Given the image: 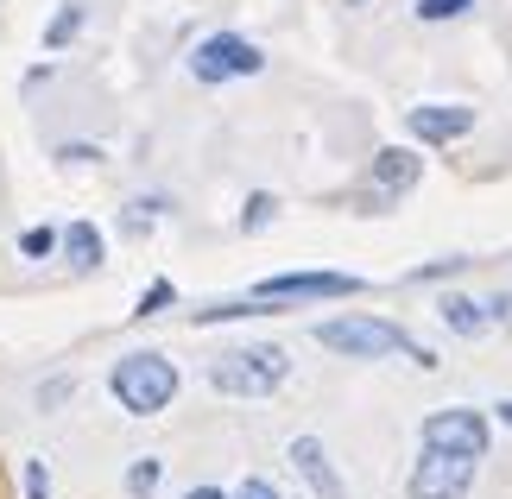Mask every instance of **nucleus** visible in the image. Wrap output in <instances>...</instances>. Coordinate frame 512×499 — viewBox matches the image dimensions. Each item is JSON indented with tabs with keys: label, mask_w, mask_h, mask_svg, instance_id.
<instances>
[{
	"label": "nucleus",
	"mask_w": 512,
	"mask_h": 499,
	"mask_svg": "<svg viewBox=\"0 0 512 499\" xmlns=\"http://www.w3.org/2000/svg\"><path fill=\"white\" fill-rule=\"evenodd\" d=\"M367 285L354 272H272L253 285L260 304H317V297H361Z\"/></svg>",
	"instance_id": "nucleus-6"
},
{
	"label": "nucleus",
	"mask_w": 512,
	"mask_h": 499,
	"mask_svg": "<svg viewBox=\"0 0 512 499\" xmlns=\"http://www.w3.org/2000/svg\"><path fill=\"white\" fill-rule=\"evenodd\" d=\"M26 499H51V474H45V462H26Z\"/></svg>",
	"instance_id": "nucleus-18"
},
{
	"label": "nucleus",
	"mask_w": 512,
	"mask_h": 499,
	"mask_svg": "<svg viewBox=\"0 0 512 499\" xmlns=\"http://www.w3.org/2000/svg\"><path fill=\"white\" fill-rule=\"evenodd\" d=\"M291 468L304 474V487L317 493V499H348V487H342V474H336V462H329V449H323V436H291Z\"/></svg>",
	"instance_id": "nucleus-10"
},
{
	"label": "nucleus",
	"mask_w": 512,
	"mask_h": 499,
	"mask_svg": "<svg viewBox=\"0 0 512 499\" xmlns=\"http://www.w3.org/2000/svg\"><path fill=\"white\" fill-rule=\"evenodd\" d=\"M228 499H279V487H272V481H260V474H253V481H241V487H234Z\"/></svg>",
	"instance_id": "nucleus-19"
},
{
	"label": "nucleus",
	"mask_w": 512,
	"mask_h": 499,
	"mask_svg": "<svg viewBox=\"0 0 512 499\" xmlns=\"http://www.w3.org/2000/svg\"><path fill=\"white\" fill-rule=\"evenodd\" d=\"M108 392L121 398V411H133V417H159L177 398V367L165 361V354H152V348L121 354L114 373H108Z\"/></svg>",
	"instance_id": "nucleus-3"
},
{
	"label": "nucleus",
	"mask_w": 512,
	"mask_h": 499,
	"mask_svg": "<svg viewBox=\"0 0 512 499\" xmlns=\"http://www.w3.org/2000/svg\"><path fill=\"white\" fill-rule=\"evenodd\" d=\"M260 70H266V51L241 32H209V38H196V51H190L196 83H241V76H260Z\"/></svg>",
	"instance_id": "nucleus-4"
},
{
	"label": "nucleus",
	"mask_w": 512,
	"mask_h": 499,
	"mask_svg": "<svg viewBox=\"0 0 512 499\" xmlns=\"http://www.w3.org/2000/svg\"><path fill=\"white\" fill-rule=\"evenodd\" d=\"M475 468L468 455H443V449H418V468L405 474V493L411 499H462L475 487Z\"/></svg>",
	"instance_id": "nucleus-7"
},
{
	"label": "nucleus",
	"mask_w": 512,
	"mask_h": 499,
	"mask_svg": "<svg viewBox=\"0 0 512 499\" xmlns=\"http://www.w3.org/2000/svg\"><path fill=\"white\" fill-rule=\"evenodd\" d=\"M468 7H475V0H418V7H411V13H418L424 26H449V19H462Z\"/></svg>",
	"instance_id": "nucleus-14"
},
{
	"label": "nucleus",
	"mask_w": 512,
	"mask_h": 499,
	"mask_svg": "<svg viewBox=\"0 0 512 499\" xmlns=\"http://www.w3.org/2000/svg\"><path fill=\"white\" fill-rule=\"evenodd\" d=\"M487 443H494V424H487V411H468V405H443L437 417H424V430H418V449L468 455V462H481Z\"/></svg>",
	"instance_id": "nucleus-5"
},
{
	"label": "nucleus",
	"mask_w": 512,
	"mask_h": 499,
	"mask_svg": "<svg viewBox=\"0 0 512 499\" xmlns=\"http://www.w3.org/2000/svg\"><path fill=\"white\" fill-rule=\"evenodd\" d=\"M481 114L468 108V102H418L405 114V133L418 139V146H456V139L475 133Z\"/></svg>",
	"instance_id": "nucleus-8"
},
{
	"label": "nucleus",
	"mask_w": 512,
	"mask_h": 499,
	"mask_svg": "<svg viewBox=\"0 0 512 499\" xmlns=\"http://www.w3.org/2000/svg\"><path fill=\"white\" fill-rule=\"evenodd\" d=\"M152 481H159V462H140V468H133V487H140V493H146Z\"/></svg>",
	"instance_id": "nucleus-20"
},
{
	"label": "nucleus",
	"mask_w": 512,
	"mask_h": 499,
	"mask_svg": "<svg viewBox=\"0 0 512 499\" xmlns=\"http://www.w3.org/2000/svg\"><path fill=\"white\" fill-rule=\"evenodd\" d=\"M83 19H89V7H83V0H64V7L51 13V26H45V51H64V45H76Z\"/></svg>",
	"instance_id": "nucleus-13"
},
{
	"label": "nucleus",
	"mask_w": 512,
	"mask_h": 499,
	"mask_svg": "<svg viewBox=\"0 0 512 499\" xmlns=\"http://www.w3.org/2000/svg\"><path fill=\"white\" fill-rule=\"evenodd\" d=\"M272 215H279V196H272V190H253V196H247V215H241V228H247V234H260V228L272 222Z\"/></svg>",
	"instance_id": "nucleus-15"
},
{
	"label": "nucleus",
	"mask_w": 512,
	"mask_h": 499,
	"mask_svg": "<svg viewBox=\"0 0 512 499\" xmlns=\"http://www.w3.org/2000/svg\"><path fill=\"white\" fill-rule=\"evenodd\" d=\"M437 310H443V323L456 329L462 342H475V335H487V329H494L500 316H506V297H494V304H481V297H468V291H449Z\"/></svg>",
	"instance_id": "nucleus-11"
},
{
	"label": "nucleus",
	"mask_w": 512,
	"mask_h": 499,
	"mask_svg": "<svg viewBox=\"0 0 512 499\" xmlns=\"http://www.w3.org/2000/svg\"><path fill=\"white\" fill-rule=\"evenodd\" d=\"M165 304H177V285L171 278H152V285L140 291V304H133V316H159Z\"/></svg>",
	"instance_id": "nucleus-16"
},
{
	"label": "nucleus",
	"mask_w": 512,
	"mask_h": 499,
	"mask_svg": "<svg viewBox=\"0 0 512 499\" xmlns=\"http://www.w3.org/2000/svg\"><path fill=\"white\" fill-rule=\"evenodd\" d=\"M57 247V228H26V234H19V253H26V259H45Z\"/></svg>",
	"instance_id": "nucleus-17"
},
{
	"label": "nucleus",
	"mask_w": 512,
	"mask_h": 499,
	"mask_svg": "<svg viewBox=\"0 0 512 499\" xmlns=\"http://www.w3.org/2000/svg\"><path fill=\"white\" fill-rule=\"evenodd\" d=\"M494 417H500V424H512V398H500V405H494Z\"/></svg>",
	"instance_id": "nucleus-22"
},
{
	"label": "nucleus",
	"mask_w": 512,
	"mask_h": 499,
	"mask_svg": "<svg viewBox=\"0 0 512 499\" xmlns=\"http://www.w3.org/2000/svg\"><path fill=\"white\" fill-rule=\"evenodd\" d=\"M184 499H228V493H222V487H190Z\"/></svg>",
	"instance_id": "nucleus-21"
},
{
	"label": "nucleus",
	"mask_w": 512,
	"mask_h": 499,
	"mask_svg": "<svg viewBox=\"0 0 512 499\" xmlns=\"http://www.w3.org/2000/svg\"><path fill=\"white\" fill-rule=\"evenodd\" d=\"M317 342L329 354H342V361H392V354H405V361L418 367H437V354H430L424 342H411V335L399 323H386V316H329V323H317Z\"/></svg>",
	"instance_id": "nucleus-1"
},
{
	"label": "nucleus",
	"mask_w": 512,
	"mask_h": 499,
	"mask_svg": "<svg viewBox=\"0 0 512 499\" xmlns=\"http://www.w3.org/2000/svg\"><path fill=\"white\" fill-rule=\"evenodd\" d=\"M291 379V354L279 342H247V348H228L222 361L209 367V386L228 392V398H272Z\"/></svg>",
	"instance_id": "nucleus-2"
},
{
	"label": "nucleus",
	"mask_w": 512,
	"mask_h": 499,
	"mask_svg": "<svg viewBox=\"0 0 512 499\" xmlns=\"http://www.w3.org/2000/svg\"><path fill=\"white\" fill-rule=\"evenodd\" d=\"M373 196L380 203H392V196H405V190H418L424 184V152H411V146H380L373 152Z\"/></svg>",
	"instance_id": "nucleus-9"
},
{
	"label": "nucleus",
	"mask_w": 512,
	"mask_h": 499,
	"mask_svg": "<svg viewBox=\"0 0 512 499\" xmlns=\"http://www.w3.org/2000/svg\"><path fill=\"white\" fill-rule=\"evenodd\" d=\"M57 247H64V259H70L76 272H102V259H108L102 228H95V222H70L64 234H57Z\"/></svg>",
	"instance_id": "nucleus-12"
}]
</instances>
